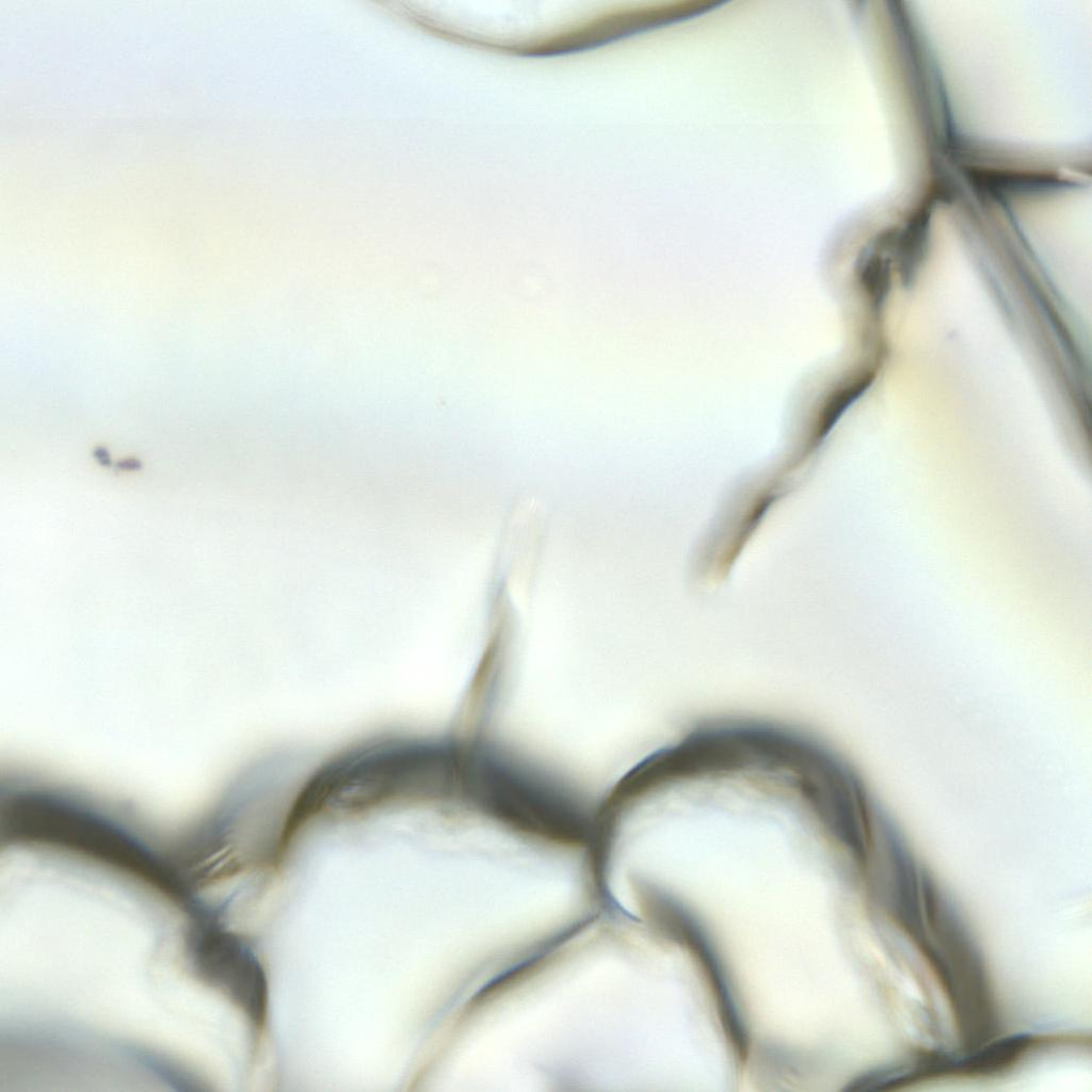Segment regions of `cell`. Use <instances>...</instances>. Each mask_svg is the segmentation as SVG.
<instances>
[{
    "label": "cell",
    "instance_id": "cell-1",
    "mask_svg": "<svg viewBox=\"0 0 1092 1092\" xmlns=\"http://www.w3.org/2000/svg\"><path fill=\"white\" fill-rule=\"evenodd\" d=\"M212 961L214 980L257 1026L268 1010V980L254 951L235 935L215 937Z\"/></svg>",
    "mask_w": 1092,
    "mask_h": 1092
},
{
    "label": "cell",
    "instance_id": "cell-2",
    "mask_svg": "<svg viewBox=\"0 0 1092 1092\" xmlns=\"http://www.w3.org/2000/svg\"><path fill=\"white\" fill-rule=\"evenodd\" d=\"M1032 1037L1017 1033L981 1046L961 1059L950 1060V1072L969 1075H996L1018 1061L1031 1045Z\"/></svg>",
    "mask_w": 1092,
    "mask_h": 1092
},
{
    "label": "cell",
    "instance_id": "cell-3",
    "mask_svg": "<svg viewBox=\"0 0 1092 1092\" xmlns=\"http://www.w3.org/2000/svg\"><path fill=\"white\" fill-rule=\"evenodd\" d=\"M861 277L868 294L876 302L882 301L890 286L889 259L881 254L869 255L863 261Z\"/></svg>",
    "mask_w": 1092,
    "mask_h": 1092
}]
</instances>
